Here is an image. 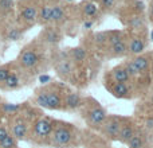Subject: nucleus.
Returning a JSON list of instances; mask_svg holds the SVG:
<instances>
[{
	"instance_id": "nucleus-33",
	"label": "nucleus",
	"mask_w": 153,
	"mask_h": 148,
	"mask_svg": "<svg viewBox=\"0 0 153 148\" xmlns=\"http://www.w3.org/2000/svg\"><path fill=\"white\" fill-rule=\"evenodd\" d=\"M50 79H51L50 75H40L39 77V82H40V84H47Z\"/></svg>"
},
{
	"instance_id": "nucleus-40",
	"label": "nucleus",
	"mask_w": 153,
	"mask_h": 148,
	"mask_svg": "<svg viewBox=\"0 0 153 148\" xmlns=\"http://www.w3.org/2000/svg\"><path fill=\"white\" fill-rule=\"evenodd\" d=\"M151 39H152V40H153V31H152V32H151Z\"/></svg>"
},
{
	"instance_id": "nucleus-37",
	"label": "nucleus",
	"mask_w": 153,
	"mask_h": 148,
	"mask_svg": "<svg viewBox=\"0 0 153 148\" xmlns=\"http://www.w3.org/2000/svg\"><path fill=\"white\" fill-rule=\"evenodd\" d=\"M91 26H93V22H86L85 23V28H90Z\"/></svg>"
},
{
	"instance_id": "nucleus-12",
	"label": "nucleus",
	"mask_w": 153,
	"mask_h": 148,
	"mask_svg": "<svg viewBox=\"0 0 153 148\" xmlns=\"http://www.w3.org/2000/svg\"><path fill=\"white\" fill-rule=\"evenodd\" d=\"M129 50L132 51L133 54H140V53H143L144 51V43H143V40L141 39H133L132 40V43H130V46H129Z\"/></svg>"
},
{
	"instance_id": "nucleus-31",
	"label": "nucleus",
	"mask_w": 153,
	"mask_h": 148,
	"mask_svg": "<svg viewBox=\"0 0 153 148\" xmlns=\"http://www.w3.org/2000/svg\"><path fill=\"white\" fill-rule=\"evenodd\" d=\"M109 40H110L111 46L117 45V43H120V42H124V40H122V37H120V35H114V37H111Z\"/></svg>"
},
{
	"instance_id": "nucleus-17",
	"label": "nucleus",
	"mask_w": 153,
	"mask_h": 148,
	"mask_svg": "<svg viewBox=\"0 0 153 148\" xmlns=\"http://www.w3.org/2000/svg\"><path fill=\"white\" fill-rule=\"evenodd\" d=\"M4 82H5V86H7V87L13 89V87H16L19 85V78L15 75V74H10Z\"/></svg>"
},
{
	"instance_id": "nucleus-18",
	"label": "nucleus",
	"mask_w": 153,
	"mask_h": 148,
	"mask_svg": "<svg viewBox=\"0 0 153 148\" xmlns=\"http://www.w3.org/2000/svg\"><path fill=\"white\" fill-rule=\"evenodd\" d=\"M113 92L116 96H124L128 93V86L125 84H116L113 87Z\"/></svg>"
},
{
	"instance_id": "nucleus-8",
	"label": "nucleus",
	"mask_w": 153,
	"mask_h": 148,
	"mask_svg": "<svg viewBox=\"0 0 153 148\" xmlns=\"http://www.w3.org/2000/svg\"><path fill=\"white\" fill-rule=\"evenodd\" d=\"M113 78L117 81V84H125L129 79V74L125 69H116L113 73Z\"/></svg>"
},
{
	"instance_id": "nucleus-43",
	"label": "nucleus",
	"mask_w": 153,
	"mask_h": 148,
	"mask_svg": "<svg viewBox=\"0 0 153 148\" xmlns=\"http://www.w3.org/2000/svg\"><path fill=\"white\" fill-rule=\"evenodd\" d=\"M94 1H95V0H94Z\"/></svg>"
},
{
	"instance_id": "nucleus-32",
	"label": "nucleus",
	"mask_w": 153,
	"mask_h": 148,
	"mask_svg": "<svg viewBox=\"0 0 153 148\" xmlns=\"http://www.w3.org/2000/svg\"><path fill=\"white\" fill-rule=\"evenodd\" d=\"M102 4L105 8H110V7H113L114 0H102Z\"/></svg>"
},
{
	"instance_id": "nucleus-26",
	"label": "nucleus",
	"mask_w": 153,
	"mask_h": 148,
	"mask_svg": "<svg viewBox=\"0 0 153 148\" xmlns=\"http://www.w3.org/2000/svg\"><path fill=\"white\" fill-rule=\"evenodd\" d=\"M58 35H56V32H54V31H47V34H46V40L47 42H50V43H55V42H58Z\"/></svg>"
},
{
	"instance_id": "nucleus-22",
	"label": "nucleus",
	"mask_w": 153,
	"mask_h": 148,
	"mask_svg": "<svg viewBox=\"0 0 153 148\" xmlns=\"http://www.w3.org/2000/svg\"><path fill=\"white\" fill-rule=\"evenodd\" d=\"M128 143H129L130 148H143V140H141L140 136H133Z\"/></svg>"
},
{
	"instance_id": "nucleus-34",
	"label": "nucleus",
	"mask_w": 153,
	"mask_h": 148,
	"mask_svg": "<svg viewBox=\"0 0 153 148\" xmlns=\"http://www.w3.org/2000/svg\"><path fill=\"white\" fill-rule=\"evenodd\" d=\"M7 135H8V132H7V131H5V128L0 127V141H1L3 139H4Z\"/></svg>"
},
{
	"instance_id": "nucleus-14",
	"label": "nucleus",
	"mask_w": 153,
	"mask_h": 148,
	"mask_svg": "<svg viewBox=\"0 0 153 148\" xmlns=\"http://www.w3.org/2000/svg\"><path fill=\"white\" fill-rule=\"evenodd\" d=\"M81 105V98L76 93H71V94L67 97V106L69 108H76V106Z\"/></svg>"
},
{
	"instance_id": "nucleus-16",
	"label": "nucleus",
	"mask_w": 153,
	"mask_h": 148,
	"mask_svg": "<svg viewBox=\"0 0 153 148\" xmlns=\"http://www.w3.org/2000/svg\"><path fill=\"white\" fill-rule=\"evenodd\" d=\"M71 72V64L67 61H62L61 64L58 65V73L62 74V75H66Z\"/></svg>"
},
{
	"instance_id": "nucleus-30",
	"label": "nucleus",
	"mask_w": 153,
	"mask_h": 148,
	"mask_svg": "<svg viewBox=\"0 0 153 148\" xmlns=\"http://www.w3.org/2000/svg\"><path fill=\"white\" fill-rule=\"evenodd\" d=\"M141 24H143V22H141V19L138 18V16H134V18L130 20V26L134 27V28H138V27H141Z\"/></svg>"
},
{
	"instance_id": "nucleus-13",
	"label": "nucleus",
	"mask_w": 153,
	"mask_h": 148,
	"mask_svg": "<svg viewBox=\"0 0 153 148\" xmlns=\"http://www.w3.org/2000/svg\"><path fill=\"white\" fill-rule=\"evenodd\" d=\"M63 16H65V13H63V10H62L61 7H58V5L51 7V20L59 22L63 19Z\"/></svg>"
},
{
	"instance_id": "nucleus-35",
	"label": "nucleus",
	"mask_w": 153,
	"mask_h": 148,
	"mask_svg": "<svg viewBox=\"0 0 153 148\" xmlns=\"http://www.w3.org/2000/svg\"><path fill=\"white\" fill-rule=\"evenodd\" d=\"M105 39H106V37L103 34H97V42H105Z\"/></svg>"
},
{
	"instance_id": "nucleus-5",
	"label": "nucleus",
	"mask_w": 153,
	"mask_h": 148,
	"mask_svg": "<svg viewBox=\"0 0 153 148\" xmlns=\"http://www.w3.org/2000/svg\"><path fill=\"white\" fill-rule=\"evenodd\" d=\"M90 116V120H91V123H94V124H101V123L105 120L106 114H105V111L101 108H95L93 109L91 112L89 113Z\"/></svg>"
},
{
	"instance_id": "nucleus-4",
	"label": "nucleus",
	"mask_w": 153,
	"mask_h": 148,
	"mask_svg": "<svg viewBox=\"0 0 153 148\" xmlns=\"http://www.w3.org/2000/svg\"><path fill=\"white\" fill-rule=\"evenodd\" d=\"M61 105V97H59L56 93L51 92L47 93V97H46V105L45 108H50V109H55Z\"/></svg>"
},
{
	"instance_id": "nucleus-42",
	"label": "nucleus",
	"mask_w": 153,
	"mask_h": 148,
	"mask_svg": "<svg viewBox=\"0 0 153 148\" xmlns=\"http://www.w3.org/2000/svg\"><path fill=\"white\" fill-rule=\"evenodd\" d=\"M23 1H24V0H23Z\"/></svg>"
},
{
	"instance_id": "nucleus-41",
	"label": "nucleus",
	"mask_w": 153,
	"mask_h": 148,
	"mask_svg": "<svg viewBox=\"0 0 153 148\" xmlns=\"http://www.w3.org/2000/svg\"><path fill=\"white\" fill-rule=\"evenodd\" d=\"M152 101H153V98H152Z\"/></svg>"
},
{
	"instance_id": "nucleus-20",
	"label": "nucleus",
	"mask_w": 153,
	"mask_h": 148,
	"mask_svg": "<svg viewBox=\"0 0 153 148\" xmlns=\"http://www.w3.org/2000/svg\"><path fill=\"white\" fill-rule=\"evenodd\" d=\"M40 18H42L45 22L51 20V7L45 5V7L40 10Z\"/></svg>"
},
{
	"instance_id": "nucleus-21",
	"label": "nucleus",
	"mask_w": 153,
	"mask_h": 148,
	"mask_svg": "<svg viewBox=\"0 0 153 148\" xmlns=\"http://www.w3.org/2000/svg\"><path fill=\"white\" fill-rule=\"evenodd\" d=\"M111 50H113V53L114 54H124L125 51H126V45H125L124 42H120V43H117V45H113L111 46Z\"/></svg>"
},
{
	"instance_id": "nucleus-24",
	"label": "nucleus",
	"mask_w": 153,
	"mask_h": 148,
	"mask_svg": "<svg viewBox=\"0 0 153 148\" xmlns=\"http://www.w3.org/2000/svg\"><path fill=\"white\" fill-rule=\"evenodd\" d=\"M13 7V0H0V11H10Z\"/></svg>"
},
{
	"instance_id": "nucleus-29",
	"label": "nucleus",
	"mask_w": 153,
	"mask_h": 148,
	"mask_svg": "<svg viewBox=\"0 0 153 148\" xmlns=\"http://www.w3.org/2000/svg\"><path fill=\"white\" fill-rule=\"evenodd\" d=\"M10 74L11 73H10V70H8L7 67H0V82H4Z\"/></svg>"
},
{
	"instance_id": "nucleus-28",
	"label": "nucleus",
	"mask_w": 153,
	"mask_h": 148,
	"mask_svg": "<svg viewBox=\"0 0 153 148\" xmlns=\"http://www.w3.org/2000/svg\"><path fill=\"white\" fill-rule=\"evenodd\" d=\"M3 109L8 113H12V112H16L19 109V105H15V104H4L3 105Z\"/></svg>"
},
{
	"instance_id": "nucleus-3",
	"label": "nucleus",
	"mask_w": 153,
	"mask_h": 148,
	"mask_svg": "<svg viewBox=\"0 0 153 148\" xmlns=\"http://www.w3.org/2000/svg\"><path fill=\"white\" fill-rule=\"evenodd\" d=\"M70 140H71V132H70L69 129H66V128H59V129H56L55 133H54V141H55L56 144L63 146V144L69 143Z\"/></svg>"
},
{
	"instance_id": "nucleus-10",
	"label": "nucleus",
	"mask_w": 153,
	"mask_h": 148,
	"mask_svg": "<svg viewBox=\"0 0 153 148\" xmlns=\"http://www.w3.org/2000/svg\"><path fill=\"white\" fill-rule=\"evenodd\" d=\"M120 139H121V141H124V143H128V141L130 140V139L134 136V132H133V129L130 127H124L120 129Z\"/></svg>"
},
{
	"instance_id": "nucleus-15",
	"label": "nucleus",
	"mask_w": 153,
	"mask_h": 148,
	"mask_svg": "<svg viewBox=\"0 0 153 148\" xmlns=\"http://www.w3.org/2000/svg\"><path fill=\"white\" fill-rule=\"evenodd\" d=\"M0 148H15V139L13 136L7 135L1 141H0Z\"/></svg>"
},
{
	"instance_id": "nucleus-39",
	"label": "nucleus",
	"mask_w": 153,
	"mask_h": 148,
	"mask_svg": "<svg viewBox=\"0 0 153 148\" xmlns=\"http://www.w3.org/2000/svg\"><path fill=\"white\" fill-rule=\"evenodd\" d=\"M151 15H152V18H153V4H152V8H151Z\"/></svg>"
},
{
	"instance_id": "nucleus-6",
	"label": "nucleus",
	"mask_w": 153,
	"mask_h": 148,
	"mask_svg": "<svg viewBox=\"0 0 153 148\" xmlns=\"http://www.w3.org/2000/svg\"><path fill=\"white\" fill-rule=\"evenodd\" d=\"M36 8L32 7V5H27V7L23 8V11H22V18L24 19L26 22H34L35 19H36Z\"/></svg>"
},
{
	"instance_id": "nucleus-11",
	"label": "nucleus",
	"mask_w": 153,
	"mask_h": 148,
	"mask_svg": "<svg viewBox=\"0 0 153 148\" xmlns=\"http://www.w3.org/2000/svg\"><path fill=\"white\" fill-rule=\"evenodd\" d=\"M133 65L137 67L138 72L143 73L148 69V59H146L145 57H137V58H134V61H133Z\"/></svg>"
},
{
	"instance_id": "nucleus-2",
	"label": "nucleus",
	"mask_w": 153,
	"mask_h": 148,
	"mask_svg": "<svg viewBox=\"0 0 153 148\" xmlns=\"http://www.w3.org/2000/svg\"><path fill=\"white\" fill-rule=\"evenodd\" d=\"M20 64L24 67H32L38 64V55L35 51L32 50H26L20 57Z\"/></svg>"
},
{
	"instance_id": "nucleus-19",
	"label": "nucleus",
	"mask_w": 153,
	"mask_h": 148,
	"mask_svg": "<svg viewBox=\"0 0 153 148\" xmlns=\"http://www.w3.org/2000/svg\"><path fill=\"white\" fill-rule=\"evenodd\" d=\"M83 11L87 16H94L97 13V5L94 3H86L83 7Z\"/></svg>"
},
{
	"instance_id": "nucleus-38",
	"label": "nucleus",
	"mask_w": 153,
	"mask_h": 148,
	"mask_svg": "<svg viewBox=\"0 0 153 148\" xmlns=\"http://www.w3.org/2000/svg\"><path fill=\"white\" fill-rule=\"evenodd\" d=\"M137 5H138V10H143V8H144V7H143L144 4H143L141 1H138V3H137Z\"/></svg>"
},
{
	"instance_id": "nucleus-25",
	"label": "nucleus",
	"mask_w": 153,
	"mask_h": 148,
	"mask_svg": "<svg viewBox=\"0 0 153 148\" xmlns=\"http://www.w3.org/2000/svg\"><path fill=\"white\" fill-rule=\"evenodd\" d=\"M125 70H126V73L130 75H137V74H140V72L137 70V67L133 65V62H130V64H128V66L125 67Z\"/></svg>"
},
{
	"instance_id": "nucleus-9",
	"label": "nucleus",
	"mask_w": 153,
	"mask_h": 148,
	"mask_svg": "<svg viewBox=\"0 0 153 148\" xmlns=\"http://www.w3.org/2000/svg\"><path fill=\"white\" fill-rule=\"evenodd\" d=\"M120 129H121V125H120V123H117V121H110L108 125L105 127V131H106V133H108L109 136H117L120 133Z\"/></svg>"
},
{
	"instance_id": "nucleus-23",
	"label": "nucleus",
	"mask_w": 153,
	"mask_h": 148,
	"mask_svg": "<svg viewBox=\"0 0 153 148\" xmlns=\"http://www.w3.org/2000/svg\"><path fill=\"white\" fill-rule=\"evenodd\" d=\"M73 55H74V59L75 61H82V59L86 57V51L83 50V49H74V51H73Z\"/></svg>"
},
{
	"instance_id": "nucleus-36",
	"label": "nucleus",
	"mask_w": 153,
	"mask_h": 148,
	"mask_svg": "<svg viewBox=\"0 0 153 148\" xmlns=\"http://www.w3.org/2000/svg\"><path fill=\"white\" fill-rule=\"evenodd\" d=\"M146 125H148V128H153V119L146 120Z\"/></svg>"
},
{
	"instance_id": "nucleus-27",
	"label": "nucleus",
	"mask_w": 153,
	"mask_h": 148,
	"mask_svg": "<svg viewBox=\"0 0 153 148\" xmlns=\"http://www.w3.org/2000/svg\"><path fill=\"white\" fill-rule=\"evenodd\" d=\"M19 38H20V31L18 28H12L10 31V34H8V39L11 40H18Z\"/></svg>"
},
{
	"instance_id": "nucleus-7",
	"label": "nucleus",
	"mask_w": 153,
	"mask_h": 148,
	"mask_svg": "<svg viewBox=\"0 0 153 148\" xmlns=\"http://www.w3.org/2000/svg\"><path fill=\"white\" fill-rule=\"evenodd\" d=\"M12 133L16 139H23L27 133V125L23 121H18L12 128Z\"/></svg>"
},
{
	"instance_id": "nucleus-1",
	"label": "nucleus",
	"mask_w": 153,
	"mask_h": 148,
	"mask_svg": "<svg viewBox=\"0 0 153 148\" xmlns=\"http://www.w3.org/2000/svg\"><path fill=\"white\" fill-rule=\"evenodd\" d=\"M51 129H53V127H51V124L47 121V120H39V121L35 123L34 131L38 136H40V138L48 136L51 133Z\"/></svg>"
}]
</instances>
